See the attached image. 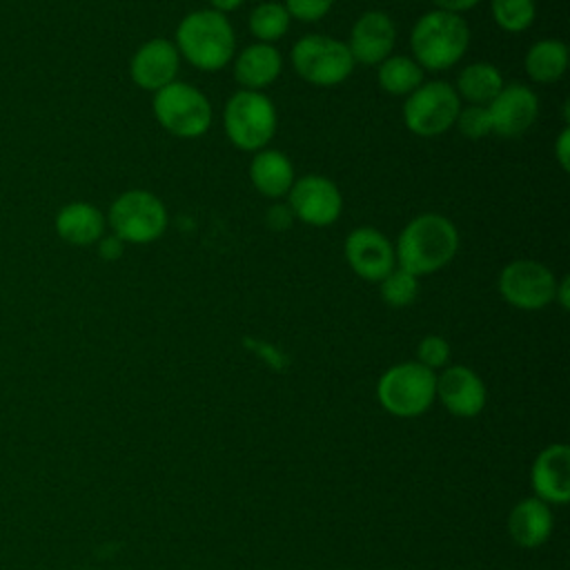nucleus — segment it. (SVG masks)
<instances>
[{
	"label": "nucleus",
	"mask_w": 570,
	"mask_h": 570,
	"mask_svg": "<svg viewBox=\"0 0 570 570\" xmlns=\"http://www.w3.org/2000/svg\"><path fill=\"white\" fill-rule=\"evenodd\" d=\"M456 252L459 229L448 216L436 212L414 216L394 243L396 265L419 278L445 267Z\"/></svg>",
	"instance_id": "obj_1"
},
{
	"label": "nucleus",
	"mask_w": 570,
	"mask_h": 570,
	"mask_svg": "<svg viewBox=\"0 0 570 570\" xmlns=\"http://www.w3.org/2000/svg\"><path fill=\"white\" fill-rule=\"evenodd\" d=\"M180 60L200 71L225 69L236 53V33L227 16L214 9H196L187 13L174 36Z\"/></svg>",
	"instance_id": "obj_2"
},
{
	"label": "nucleus",
	"mask_w": 570,
	"mask_h": 570,
	"mask_svg": "<svg viewBox=\"0 0 570 570\" xmlns=\"http://www.w3.org/2000/svg\"><path fill=\"white\" fill-rule=\"evenodd\" d=\"M470 27L463 16L432 9L410 31L412 58L423 71H445L468 51Z\"/></svg>",
	"instance_id": "obj_3"
},
{
	"label": "nucleus",
	"mask_w": 570,
	"mask_h": 570,
	"mask_svg": "<svg viewBox=\"0 0 570 570\" xmlns=\"http://www.w3.org/2000/svg\"><path fill=\"white\" fill-rule=\"evenodd\" d=\"M376 399L392 416H421L436 399V372L416 361L396 363L381 374L376 383Z\"/></svg>",
	"instance_id": "obj_4"
},
{
	"label": "nucleus",
	"mask_w": 570,
	"mask_h": 570,
	"mask_svg": "<svg viewBox=\"0 0 570 570\" xmlns=\"http://www.w3.org/2000/svg\"><path fill=\"white\" fill-rule=\"evenodd\" d=\"M278 114L263 91L238 89L223 109V129L227 140L243 151H261L276 134Z\"/></svg>",
	"instance_id": "obj_5"
},
{
	"label": "nucleus",
	"mask_w": 570,
	"mask_h": 570,
	"mask_svg": "<svg viewBox=\"0 0 570 570\" xmlns=\"http://www.w3.org/2000/svg\"><path fill=\"white\" fill-rule=\"evenodd\" d=\"M151 111L158 125L176 138H200L212 127V102L194 85L174 80L171 85L154 91Z\"/></svg>",
	"instance_id": "obj_6"
},
{
	"label": "nucleus",
	"mask_w": 570,
	"mask_h": 570,
	"mask_svg": "<svg viewBox=\"0 0 570 570\" xmlns=\"http://www.w3.org/2000/svg\"><path fill=\"white\" fill-rule=\"evenodd\" d=\"M105 218L111 234L118 236L125 245L154 243L165 234L169 225L165 203L147 189H127L116 196Z\"/></svg>",
	"instance_id": "obj_7"
},
{
	"label": "nucleus",
	"mask_w": 570,
	"mask_h": 570,
	"mask_svg": "<svg viewBox=\"0 0 570 570\" xmlns=\"http://www.w3.org/2000/svg\"><path fill=\"white\" fill-rule=\"evenodd\" d=\"M289 60L294 71L314 87H336L354 71L347 45L325 33H305L292 45Z\"/></svg>",
	"instance_id": "obj_8"
},
{
	"label": "nucleus",
	"mask_w": 570,
	"mask_h": 570,
	"mask_svg": "<svg viewBox=\"0 0 570 570\" xmlns=\"http://www.w3.org/2000/svg\"><path fill=\"white\" fill-rule=\"evenodd\" d=\"M461 100L445 80H423L403 102V122L419 138H436L454 127Z\"/></svg>",
	"instance_id": "obj_9"
},
{
	"label": "nucleus",
	"mask_w": 570,
	"mask_h": 570,
	"mask_svg": "<svg viewBox=\"0 0 570 570\" xmlns=\"http://www.w3.org/2000/svg\"><path fill=\"white\" fill-rule=\"evenodd\" d=\"M497 287L508 305L534 312L554 303L557 276L548 265L534 258H517L499 272Z\"/></svg>",
	"instance_id": "obj_10"
},
{
	"label": "nucleus",
	"mask_w": 570,
	"mask_h": 570,
	"mask_svg": "<svg viewBox=\"0 0 570 570\" xmlns=\"http://www.w3.org/2000/svg\"><path fill=\"white\" fill-rule=\"evenodd\" d=\"M287 207L296 220L309 227H330L343 212V196L334 180L307 174L292 183L287 191Z\"/></svg>",
	"instance_id": "obj_11"
},
{
	"label": "nucleus",
	"mask_w": 570,
	"mask_h": 570,
	"mask_svg": "<svg viewBox=\"0 0 570 570\" xmlns=\"http://www.w3.org/2000/svg\"><path fill=\"white\" fill-rule=\"evenodd\" d=\"M343 252L350 269L367 283H379L396 267L394 243L374 227L352 229L345 238Z\"/></svg>",
	"instance_id": "obj_12"
},
{
	"label": "nucleus",
	"mask_w": 570,
	"mask_h": 570,
	"mask_svg": "<svg viewBox=\"0 0 570 570\" xmlns=\"http://www.w3.org/2000/svg\"><path fill=\"white\" fill-rule=\"evenodd\" d=\"M394 42H396L394 20L381 9H370L354 20L345 45L354 58V65L376 67L387 56H392Z\"/></svg>",
	"instance_id": "obj_13"
},
{
	"label": "nucleus",
	"mask_w": 570,
	"mask_h": 570,
	"mask_svg": "<svg viewBox=\"0 0 570 570\" xmlns=\"http://www.w3.org/2000/svg\"><path fill=\"white\" fill-rule=\"evenodd\" d=\"M178 71L180 53L174 40L167 38H151L142 42L129 60V76L134 85L151 94L178 80Z\"/></svg>",
	"instance_id": "obj_14"
},
{
	"label": "nucleus",
	"mask_w": 570,
	"mask_h": 570,
	"mask_svg": "<svg viewBox=\"0 0 570 570\" xmlns=\"http://www.w3.org/2000/svg\"><path fill=\"white\" fill-rule=\"evenodd\" d=\"M492 134L501 138L523 136L539 116V98L528 85H503L488 105Z\"/></svg>",
	"instance_id": "obj_15"
},
{
	"label": "nucleus",
	"mask_w": 570,
	"mask_h": 570,
	"mask_svg": "<svg viewBox=\"0 0 570 570\" xmlns=\"http://www.w3.org/2000/svg\"><path fill=\"white\" fill-rule=\"evenodd\" d=\"M436 399L443 407L461 419H472L485 407V383L465 365H445L436 374Z\"/></svg>",
	"instance_id": "obj_16"
},
{
	"label": "nucleus",
	"mask_w": 570,
	"mask_h": 570,
	"mask_svg": "<svg viewBox=\"0 0 570 570\" xmlns=\"http://www.w3.org/2000/svg\"><path fill=\"white\" fill-rule=\"evenodd\" d=\"M534 497L543 503L563 505L570 499V450L566 443L543 448L530 470Z\"/></svg>",
	"instance_id": "obj_17"
},
{
	"label": "nucleus",
	"mask_w": 570,
	"mask_h": 570,
	"mask_svg": "<svg viewBox=\"0 0 570 570\" xmlns=\"http://www.w3.org/2000/svg\"><path fill=\"white\" fill-rule=\"evenodd\" d=\"M232 67L240 89L263 91L281 76L283 56L269 42H252L243 47L238 53H234Z\"/></svg>",
	"instance_id": "obj_18"
},
{
	"label": "nucleus",
	"mask_w": 570,
	"mask_h": 570,
	"mask_svg": "<svg viewBox=\"0 0 570 570\" xmlns=\"http://www.w3.org/2000/svg\"><path fill=\"white\" fill-rule=\"evenodd\" d=\"M53 227L65 243L76 247H87V245H96L105 236L107 218L94 203L73 200L58 209L53 218Z\"/></svg>",
	"instance_id": "obj_19"
},
{
	"label": "nucleus",
	"mask_w": 570,
	"mask_h": 570,
	"mask_svg": "<svg viewBox=\"0 0 570 570\" xmlns=\"http://www.w3.org/2000/svg\"><path fill=\"white\" fill-rule=\"evenodd\" d=\"M510 539L521 548H539L550 539L552 510L537 497L521 499L508 517Z\"/></svg>",
	"instance_id": "obj_20"
},
{
	"label": "nucleus",
	"mask_w": 570,
	"mask_h": 570,
	"mask_svg": "<svg viewBox=\"0 0 570 570\" xmlns=\"http://www.w3.org/2000/svg\"><path fill=\"white\" fill-rule=\"evenodd\" d=\"M249 180L258 194L267 198H283L296 180L294 165L283 151L265 147L252 156Z\"/></svg>",
	"instance_id": "obj_21"
},
{
	"label": "nucleus",
	"mask_w": 570,
	"mask_h": 570,
	"mask_svg": "<svg viewBox=\"0 0 570 570\" xmlns=\"http://www.w3.org/2000/svg\"><path fill=\"white\" fill-rule=\"evenodd\" d=\"M503 85L505 82L499 67H494L488 60H476L459 71L456 82L452 87L461 102L488 107L492 98L503 89Z\"/></svg>",
	"instance_id": "obj_22"
},
{
	"label": "nucleus",
	"mask_w": 570,
	"mask_h": 570,
	"mask_svg": "<svg viewBox=\"0 0 570 570\" xmlns=\"http://www.w3.org/2000/svg\"><path fill=\"white\" fill-rule=\"evenodd\" d=\"M523 67L530 80L539 85H550L561 80L568 69V47L559 38L537 40L523 58Z\"/></svg>",
	"instance_id": "obj_23"
},
{
	"label": "nucleus",
	"mask_w": 570,
	"mask_h": 570,
	"mask_svg": "<svg viewBox=\"0 0 570 570\" xmlns=\"http://www.w3.org/2000/svg\"><path fill=\"white\" fill-rule=\"evenodd\" d=\"M423 69L412 56L392 53L376 65L379 87L390 96H410L423 82Z\"/></svg>",
	"instance_id": "obj_24"
},
{
	"label": "nucleus",
	"mask_w": 570,
	"mask_h": 570,
	"mask_svg": "<svg viewBox=\"0 0 570 570\" xmlns=\"http://www.w3.org/2000/svg\"><path fill=\"white\" fill-rule=\"evenodd\" d=\"M289 22L292 18L287 9L283 7V2H276V0L256 4L247 18L249 31L256 38V42H269V45L289 31Z\"/></svg>",
	"instance_id": "obj_25"
},
{
	"label": "nucleus",
	"mask_w": 570,
	"mask_h": 570,
	"mask_svg": "<svg viewBox=\"0 0 570 570\" xmlns=\"http://www.w3.org/2000/svg\"><path fill=\"white\" fill-rule=\"evenodd\" d=\"M490 13L499 29L523 33L537 18V4L534 0H490Z\"/></svg>",
	"instance_id": "obj_26"
},
{
	"label": "nucleus",
	"mask_w": 570,
	"mask_h": 570,
	"mask_svg": "<svg viewBox=\"0 0 570 570\" xmlns=\"http://www.w3.org/2000/svg\"><path fill=\"white\" fill-rule=\"evenodd\" d=\"M379 292L385 305L390 307H407L419 296V276L410 274L403 267H394L385 278L379 281Z\"/></svg>",
	"instance_id": "obj_27"
},
{
	"label": "nucleus",
	"mask_w": 570,
	"mask_h": 570,
	"mask_svg": "<svg viewBox=\"0 0 570 570\" xmlns=\"http://www.w3.org/2000/svg\"><path fill=\"white\" fill-rule=\"evenodd\" d=\"M454 127L459 129L461 136L470 138V140H481L485 136L492 134V122H490V114L488 107L483 105H461Z\"/></svg>",
	"instance_id": "obj_28"
},
{
	"label": "nucleus",
	"mask_w": 570,
	"mask_h": 570,
	"mask_svg": "<svg viewBox=\"0 0 570 570\" xmlns=\"http://www.w3.org/2000/svg\"><path fill=\"white\" fill-rule=\"evenodd\" d=\"M450 361V343L439 334H428L416 345V363L436 372L443 370Z\"/></svg>",
	"instance_id": "obj_29"
},
{
	"label": "nucleus",
	"mask_w": 570,
	"mask_h": 570,
	"mask_svg": "<svg viewBox=\"0 0 570 570\" xmlns=\"http://www.w3.org/2000/svg\"><path fill=\"white\" fill-rule=\"evenodd\" d=\"M283 7L294 20L316 22L330 13V9L334 7V0H285Z\"/></svg>",
	"instance_id": "obj_30"
},
{
	"label": "nucleus",
	"mask_w": 570,
	"mask_h": 570,
	"mask_svg": "<svg viewBox=\"0 0 570 570\" xmlns=\"http://www.w3.org/2000/svg\"><path fill=\"white\" fill-rule=\"evenodd\" d=\"M554 158L563 171L570 167V127L566 125L554 140Z\"/></svg>",
	"instance_id": "obj_31"
},
{
	"label": "nucleus",
	"mask_w": 570,
	"mask_h": 570,
	"mask_svg": "<svg viewBox=\"0 0 570 570\" xmlns=\"http://www.w3.org/2000/svg\"><path fill=\"white\" fill-rule=\"evenodd\" d=\"M98 254H100V258H105V261H116V258H120V254H122V249H125V243L118 238V236H114V234H105L98 243Z\"/></svg>",
	"instance_id": "obj_32"
},
{
	"label": "nucleus",
	"mask_w": 570,
	"mask_h": 570,
	"mask_svg": "<svg viewBox=\"0 0 570 570\" xmlns=\"http://www.w3.org/2000/svg\"><path fill=\"white\" fill-rule=\"evenodd\" d=\"M292 220H296V218H294L292 209L283 203H276L274 207L267 209V223L276 229H287L292 225Z\"/></svg>",
	"instance_id": "obj_33"
},
{
	"label": "nucleus",
	"mask_w": 570,
	"mask_h": 570,
	"mask_svg": "<svg viewBox=\"0 0 570 570\" xmlns=\"http://www.w3.org/2000/svg\"><path fill=\"white\" fill-rule=\"evenodd\" d=\"M481 0H432V4L441 11H448V13H456V16H463L465 11L474 9Z\"/></svg>",
	"instance_id": "obj_34"
},
{
	"label": "nucleus",
	"mask_w": 570,
	"mask_h": 570,
	"mask_svg": "<svg viewBox=\"0 0 570 570\" xmlns=\"http://www.w3.org/2000/svg\"><path fill=\"white\" fill-rule=\"evenodd\" d=\"M554 301L568 309L570 305V278L563 276V278H557V287H554Z\"/></svg>",
	"instance_id": "obj_35"
},
{
	"label": "nucleus",
	"mask_w": 570,
	"mask_h": 570,
	"mask_svg": "<svg viewBox=\"0 0 570 570\" xmlns=\"http://www.w3.org/2000/svg\"><path fill=\"white\" fill-rule=\"evenodd\" d=\"M243 2H245V0H209V9H214V11L223 13V16H227V13L236 11Z\"/></svg>",
	"instance_id": "obj_36"
}]
</instances>
